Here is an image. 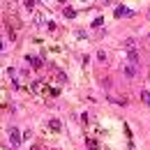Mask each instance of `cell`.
I'll return each mask as SVG.
<instances>
[{
  "label": "cell",
  "mask_w": 150,
  "mask_h": 150,
  "mask_svg": "<svg viewBox=\"0 0 150 150\" xmlns=\"http://www.w3.org/2000/svg\"><path fill=\"white\" fill-rule=\"evenodd\" d=\"M32 90L35 92H46V95H56V90H51L46 83H32Z\"/></svg>",
  "instance_id": "1"
},
{
  "label": "cell",
  "mask_w": 150,
  "mask_h": 150,
  "mask_svg": "<svg viewBox=\"0 0 150 150\" xmlns=\"http://www.w3.org/2000/svg\"><path fill=\"white\" fill-rule=\"evenodd\" d=\"M109 99H111V102H118V104H127V99H122V97H113V95H111Z\"/></svg>",
  "instance_id": "9"
},
{
  "label": "cell",
  "mask_w": 150,
  "mask_h": 150,
  "mask_svg": "<svg viewBox=\"0 0 150 150\" xmlns=\"http://www.w3.org/2000/svg\"><path fill=\"white\" fill-rule=\"evenodd\" d=\"M141 99H143L146 104H150V92H148V90H146V92H141Z\"/></svg>",
  "instance_id": "10"
},
{
  "label": "cell",
  "mask_w": 150,
  "mask_h": 150,
  "mask_svg": "<svg viewBox=\"0 0 150 150\" xmlns=\"http://www.w3.org/2000/svg\"><path fill=\"white\" fill-rule=\"evenodd\" d=\"M148 39H150V35H148Z\"/></svg>",
  "instance_id": "13"
},
{
  "label": "cell",
  "mask_w": 150,
  "mask_h": 150,
  "mask_svg": "<svg viewBox=\"0 0 150 150\" xmlns=\"http://www.w3.org/2000/svg\"><path fill=\"white\" fill-rule=\"evenodd\" d=\"M113 14H116V16H132V12H129L127 7H122V5H118V7L113 9Z\"/></svg>",
  "instance_id": "2"
},
{
  "label": "cell",
  "mask_w": 150,
  "mask_h": 150,
  "mask_svg": "<svg viewBox=\"0 0 150 150\" xmlns=\"http://www.w3.org/2000/svg\"><path fill=\"white\" fill-rule=\"evenodd\" d=\"M28 58H30V62H32L35 67H39V65H42V58H35V56H28Z\"/></svg>",
  "instance_id": "8"
},
{
  "label": "cell",
  "mask_w": 150,
  "mask_h": 150,
  "mask_svg": "<svg viewBox=\"0 0 150 150\" xmlns=\"http://www.w3.org/2000/svg\"><path fill=\"white\" fill-rule=\"evenodd\" d=\"M97 58H99V62H106V53H104V51H99V53H97Z\"/></svg>",
  "instance_id": "12"
},
{
  "label": "cell",
  "mask_w": 150,
  "mask_h": 150,
  "mask_svg": "<svg viewBox=\"0 0 150 150\" xmlns=\"http://www.w3.org/2000/svg\"><path fill=\"white\" fill-rule=\"evenodd\" d=\"M49 127H51V129H53V132H60V127H62V125H60V120H49Z\"/></svg>",
  "instance_id": "6"
},
{
  "label": "cell",
  "mask_w": 150,
  "mask_h": 150,
  "mask_svg": "<svg viewBox=\"0 0 150 150\" xmlns=\"http://www.w3.org/2000/svg\"><path fill=\"white\" fill-rule=\"evenodd\" d=\"M122 72H125V76H129V79H132V76H136V67H134V65H125V67H122Z\"/></svg>",
  "instance_id": "3"
},
{
  "label": "cell",
  "mask_w": 150,
  "mask_h": 150,
  "mask_svg": "<svg viewBox=\"0 0 150 150\" xmlns=\"http://www.w3.org/2000/svg\"><path fill=\"white\" fill-rule=\"evenodd\" d=\"M125 44H127V46H129V49H132V51H134V46H136V42H134V39H132V37H129V39H127V42H125Z\"/></svg>",
  "instance_id": "11"
},
{
  "label": "cell",
  "mask_w": 150,
  "mask_h": 150,
  "mask_svg": "<svg viewBox=\"0 0 150 150\" xmlns=\"http://www.w3.org/2000/svg\"><path fill=\"white\" fill-rule=\"evenodd\" d=\"M62 12H65V16H67V19H74V16H76V12H74L72 7H67V5H65V9H62Z\"/></svg>",
  "instance_id": "7"
},
{
  "label": "cell",
  "mask_w": 150,
  "mask_h": 150,
  "mask_svg": "<svg viewBox=\"0 0 150 150\" xmlns=\"http://www.w3.org/2000/svg\"><path fill=\"white\" fill-rule=\"evenodd\" d=\"M127 58H129V62L136 67V62H139V53H136V51H129V53H127Z\"/></svg>",
  "instance_id": "5"
},
{
  "label": "cell",
  "mask_w": 150,
  "mask_h": 150,
  "mask_svg": "<svg viewBox=\"0 0 150 150\" xmlns=\"http://www.w3.org/2000/svg\"><path fill=\"white\" fill-rule=\"evenodd\" d=\"M9 136H12V143H16V146H19L21 136H19V129H16V127H12V129H9Z\"/></svg>",
  "instance_id": "4"
}]
</instances>
